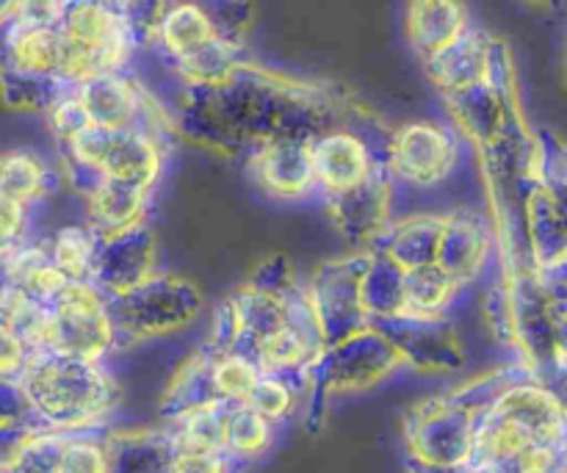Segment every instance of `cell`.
<instances>
[{"label": "cell", "instance_id": "cell-8", "mask_svg": "<svg viewBox=\"0 0 567 473\" xmlns=\"http://www.w3.org/2000/svg\"><path fill=\"white\" fill-rule=\"evenodd\" d=\"M89 244L83 241L81 233H61V238L55 241V266L66 271V275H83L81 269H86L89 264Z\"/></svg>", "mask_w": 567, "mask_h": 473}, {"label": "cell", "instance_id": "cell-9", "mask_svg": "<svg viewBox=\"0 0 567 473\" xmlns=\"http://www.w3.org/2000/svg\"><path fill=\"white\" fill-rule=\"evenodd\" d=\"M25 203L0 192V249L14 244L25 230Z\"/></svg>", "mask_w": 567, "mask_h": 473}, {"label": "cell", "instance_id": "cell-11", "mask_svg": "<svg viewBox=\"0 0 567 473\" xmlns=\"http://www.w3.org/2000/svg\"><path fill=\"white\" fill-rule=\"evenodd\" d=\"M520 473H559V465H554V469H543V471H520Z\"/></svg>", "mask_w": 567, "mask_h": 473}, {"label": "cell", "instance_id": "cell-3", "mask_svg": "<svg viewBox=\"0 0 567 473\" xmlns=\"http://www.w3.org/2000/svg\"><path fill=\"white\" fill-rule=\"evenodd\" d=\"M39 186H42V169L31 155L11 153L0 158V192L28 205V199L37 197Z\"/></svg>", "mask_w": 567, "mask_h": 473}, {"label": "cell", "instance_id": "cell-7", "mask_svg": "<svg viewBox=\"0 0 567 473\" xmlns=\"http://www.w3.org/2000/svg\"><path fill=\"white\" fill-rule=\"evenodd\" d=\"M28 369V347L3 319H0V380L22 374Z\"/></svg>", "mask_w": 567, "mask_h": 473}, {"label": "cell", "instance_id": "cell-4", "mask_svg": "<svg viewBox=\"0 0 567 473\" xmlns=\"http://www.w3.org/2000/svg\"><path fill=\"white\" fill-rule=\"evenodd\" d=\"M258 380V366L244 358H225L214 366V388L225 402L244 404Z\"/></svg>", "mask_w": 567, "mask_h": 473}, {"label": "cell", "instance_id": "cell-6", "mask_svg": "<svg viewBox=\"0 0 567 473\" xmlns=\"http://www.w3.org/2000/svg\"><path fill=\"white\" fill-rule=\"evenodd\" d=\"M55 473H111L103 449L94 443H72L61 452Z\"/></svg>", "mask_w": 567, "mask_h": 473}, {"label": "cell", "instance_id": "cell-5", "mask_svg": "<svg viewBox=\"0 0 567 473\" xmlns=\"http://www.w3.org/2000/svg\"><path fill=\"white\" fill-rule=\"evenodd\" d=\"M247 408H252L260 419L280 421L286 419L288 413L293 410V393L288 391L286 382L280 380H258L255 382L252 393L247 397Z\"/></svg>", "mask_w": 567, "mask_h": 473}, {"label": "cell", "instance_id": "cell-12", "mask_svg": "<svg viewBox=\"0 0 567 473\" xmlns=\"http://www.w3.org/2000/svg\"><path fill=\"white\" fill-rule=\"evenodd\" d=\"M0 473H3V471H0Z\"/></svg>", "mask_w": 567, "mask_h": 473}, {"label": "cell", "instance_id": "cell-1", "mask_svg": "<svg viewBox=\"0 0 567 473\" xmlns=\"http://www.w3.org/2000/svg\"><path fill=\"white\" fill-rule=\"evenodd\" d=\"M164 42L181 55H194L214 42V25L197 6H181L164 22Z\"/></svg>", "mask_w": 567, "mask_h": 473}, {"label": "cell", "instance_id": "cell-10", "mask_svg": "<svg viewBox=\"0 0 567 473\" xmlns=\"http://www.w3.org/2000/svg\"><path fill=\"white\" fill-rule=\"evenodd\" d=\"M175 473H225L221 460L210 452H183L175 463Z\"/></svg>", "mask_w": 567, "mask_h": 473}, {"label": "cell", "instance_id": "cell-2", "mask_svg": "<svg viewBox=\"0 0 567 473\" xmlns=\"http://www.w3.org/2000/svg\"><path fill=\"white\" fill-rule=\"evenodd\" d=\"M269 421L260 419L252 408L238 404L233 413L221 419V449L236 454H258L269 443Z\"/></svg>", "mask_w": 567, "mask_h": 473}]
</instances>
